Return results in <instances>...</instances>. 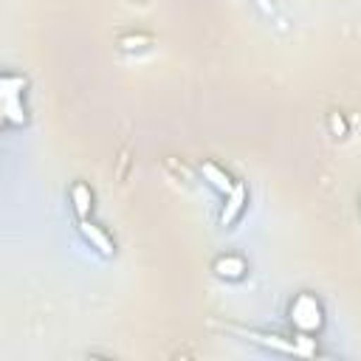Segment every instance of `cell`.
<instances>
[{
    "instance_id": "obj_1",
    "label": "cell",
    "mask_w": 361,
    "mask_h": 361,
    "mask_svg": "<svg viewBox=\"0 0 361 361\" xmlns=\"http://www.w3.org/2000/svg\"><path fill=\"white\" fill-rule=\"evenodd\" d=\"M290 319L302 333H313L322 327V307L310 293H299L290 305Z\"/></svg>"
},
{
    "instance_id": "obj_2",
    "label": "cell",
    "mask_w": 361,
    "mask_h": 361,
    "mask_svg": "<svg viewBox=\"0 0 361 361\" xmlns=\"http://www.w3.org/2000/svg\"><path fill=\"white\" fill-rule=\"evenodd\" d=\"M245 200H248L245 183H234V189L226 195V206H223V212H220V226H231V223L237 220V214L243 212Z\"/></svg>"
},
{
    "instance_id": "obj_3",
    "label": "cell",
    "mask_w": 361,
    "mask_h": 361,
    "mask_svg": "<svg viewBox=\"0 0 361 361\" xmlns=\"http://www.w3.org/2000/svg\"><path fill=\"white\" fill-rule=\"evenodd\" d=\"M79 231H82V237L99 251V254H104V257H113V251H116V245H113V240L99 228V226H93L90 220H79Z\"/></svg>"
},
{
    "instance_id": "obj_4",
    "label": "cell",
    "mask_w": 361,
    "mask_h": 361,
    "mask_svg": "<svg viewBox=\"0 0 361 361\" xmlns=\"http://www.w3.org/2000/svg\"><path fill=\"white\" fill-rule=\"evenodd\" d=\"M200 175L217 189V192H223V195H228L231 189H234V180L228 178V172H223L217 164H212V161H203L200 164Z\"/></svg>"
},
{
    "instance_id": "obj_5",
    "label": "cell",
    "mask_w": 361,
    "mask_h": 361,
    "mask_svg": "<svg viewBox=\"0 0 361 361\" xmlns=\"http://www.w3.org/2000/svg\"><path fill=\"white\" fill-rule=\"evenodd\" d=\"M71 200H73V209H76L79 220H87L90 206H93V195H90V189H87L85 183H73V189H71Z\"/></svg>"
},
{
    "instance_id": "obj_6",
    "label": "cell",
    "mask_w": 361,
    "mask_h": 361,
    "mask_svg": "<svg viewBox=\"0 0 361 361\" xmlns=\"http://www.w3.org/2000/svg\"><path fill=\"white\" fill-rule=\"evenodd\" d=\"M214 271L217 276H226V279H240L245 274V262L240 257H220L214 262Z\"/></svg>"
},
{
    "instance_id": "obj_7",
    "label": "cell",
    "mask_w": 361,
    "mask_h": 361,
    "mask_svg": "<svg viewBox=\"0 0 361 361\" xmlns=\"http://www.w3.org/2000/svg\"><path fill=\"white\" fill-rule=\"evenodd\" d=\"M3 113H6V121L25 124V110H23V99L20 96H6L3 99Z\"/></svg>"
},
{
    "instance_id": "obj_8",
    "label": "cell",
    "mask_w": 361,
    "mask_h": 361,
    "mask_svg": "<svg viewBox=\"0 0 361 361\" xmlns=\"http://www.w3.org/2000/svg\"><path fill=\"white\" fill-rule=\"evenodd\" d=\"M23 87H25V76H3V79H0V99H6V96H20Z\"/></svg>"
},
{
    "instance_id": "obj_9",
    "label": "cell",
    "mask_w": 361,
    "mask_h": 361,
    "mask_svg": "<svg viewBox=\"0 0 361 361\" xmlns=\"http://www.w3.org/2000/svg\"><path fill=\"white\" fill-rule=\"evenodd\" d=\"M147 45H149V37H124L121 39L124 51H135V48H147Z\"/></svg>"
},
{
    "instance_id": "obj_10",
    "label": "cell",
    "mask_w": 361,
    "mask_h": 361,
    "mask_svg": "<svg viewBox=\"0 0 361 361\" xmlns=\"http://www.w3.org/2000/svg\"><path fill=\"white\" fill-rule=\"evenodd\" d=\"M330 130H333L336 135H344V130H347V124H344V118H341L338 113H333V116H330Z\"/></svg>"
},
{
    "instance_id": "obj_11",
    "label": "cell",
    "mask_w": 361,
    "mask_h": 361,
    "mask_svg": "<svg viewBox=\"0 0 361 361\" xmlns=\"http://www.w3.org/2000/svg\"><path fill=\"white\" fill-rule=\"evenodd\" d=\"M257 3H259V6L265 8V11H271V3H268V0H257Z\"/></svg>"
}]
</instances>
